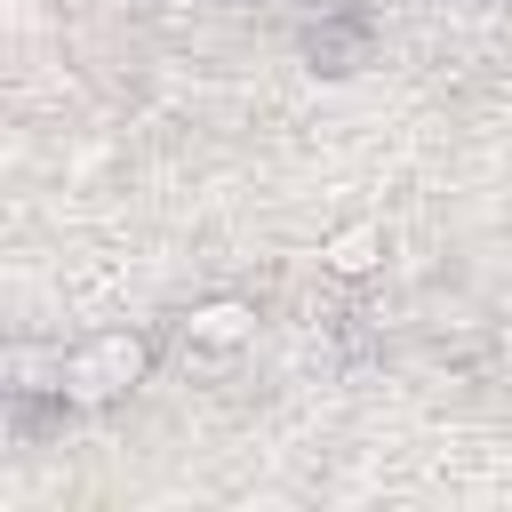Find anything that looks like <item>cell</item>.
Returning <instances> with one entry per match:
<instances>
[{"instance_id":"obj_3","label":"cell","mask_w":512,"mask_h":512,"mask_svg":"<svg viewBox=\"0 0 512 512\" xmlns=\"http://www.w3.org/2000/svg\"><path fill=\"white\" fill-rule=\"evenodd\" d=\"M376 248H384V232H376V224H352V232L328 240V272H368Z\"/></svg>"},{"instance_id":"obj_2","label":"cell","mask_w":512,"mask_h":512,"mask_svg":"<svg viewBox=\"0 0 512 512\" xmlns=\"http://www.w3.org/2000/svg\"><path fill=\"white\" fill-rule=\"evenodd\" d=\"M248 328H256V312H248V304H232V296H216V304H200V312L184 320V336H192V344H240Z\"/></svg>"},{"instance_id":"obj_1","label":"cell","mask_w":512,"mask_h":512,"mask_svg":"<svg viewBox=\"0 0 512 512\" xmlns=\"http://www.w3.org/2000/svg\"><path fill=\"white\" fill-rule=\"evenodd\" d=\"M136 376H144V344H136V336H96L88 352H72V360H64V392H80V400L128 392Z\"/></svg>"}]
</instances>
